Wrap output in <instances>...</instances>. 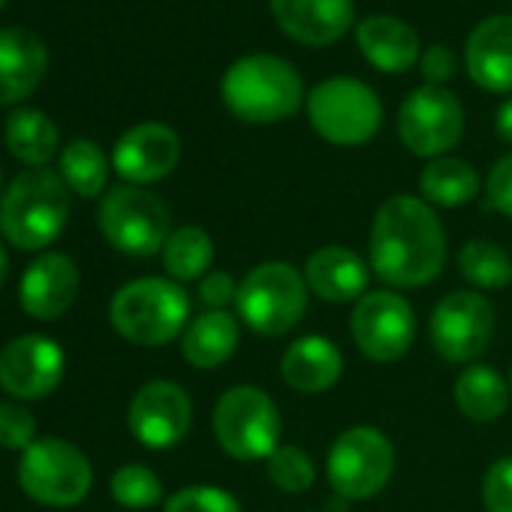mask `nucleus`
<instances>
[{"label":"nucleus","instance_id":"f257e3e1","mask_svg":"<svg viewBox=\"0 0 512 512\" xmlns=\"http://www.w3.org/2000/svg\"><path fill=\"white\" fill-rule=\"evenodd\" d=\"M368 266L395 290L431 284L446 266V229L434 205L410 193L389 196L371 220Z\"/></svg>","mask_w":512,"mask_h":512},{"label":"nucleus","instance_id":"f03ea898","mask_svg":"<svg viewBox=\"0 0 512 512\" xmlns=\"http://www.w3.org/2000/svg\"><path fill=\"white\" fill-rule=\"evenodd\" d=\"M220 97L229 115L244 124L287 121L308 100L299 70L278 55H247L229 64L220 79Z\"/></svg>","mask_w":512,"mask_h":512},{"label":"nucleus","instance_id":"7ed1b4c3","mask_svg":"<svg viewBox=\"0 0 512 512\" xmlns=\"http://www.w3.org/2000/svg\"><path fill=\"white\" fill-rule=\"evenodd\" d=\"M70 214L67 184L58 172L28 169L16 175L0 199V232L19 250H40L52 244Z\"/></svg>","mask_w":512,"mask_h":512},{"label":"nucleus","instance_id":"20e7f679","mask_svg":"<svg viewBox=\"0 0 512 512\" xmlns=\"http://www.w3.org/2000/svg\"><path fill=\"white\" fill-rule=\"evenodd\" d=\"M109 320L136 347H166L190 323V296L172 278H139L115 293Z\"/></svg>","mask_w":512,"mask_h":512},{"label":"nucleus","instance_id":"39448f33","mask_svg":"<svg viewBox=\"0 0 512 512\" xmlns=\"http://www.w3.org/2000/svg\"><path fill=\"white\" fill-rule=\"evenodd\" d=\"M308 281L305 272L284 260H269L247 272L238 284L235 311L244 326L256 335L281 338L293 332L308 314Z\"/></svg>","mask_w":512,"mask_h":512},{"label":"nucleus","instance_id":"423d86ee","mask_svg":"<svg viewBox=\"0 0 512 512\" xmlns=\"http://www.w3.org/2000/svg\"><path fill=\"white\" fill-rule=\"evenodd\" d=\"M281 428L275 398L253 383L229 386L211 413L214 440L235 461H266L281 446Z\"/></svg>","mask_w":512,"mask_h":512},{"label":"nucleus","instance_id":"0eeeda50","mask_svg":"<svg viewBox=\"0 0 512 512\" xmlns=\"http://www.w3.org/2000/svg\"><path fill=\"white\" fill-rule=\"evenodd\" d=\"M308 121L326 142L338 148H356L371 142L383 124V103L371 85L353 76H332L320 82L308 100Z\"/></svg>","mask_w":512,"mask_h":512},{"label":"nucleus","instance_id":"6e6552de","mask_svg":"<svg viewBox=\"0 0 512 512\" xmlns=\"http://www.w3.org/2000/svg\"><path fill=\"white\" fill-rule=\"evenodd\" d=\"M106 241L127 256H154L172 235V217L160 196L145 187H112L97 211Z\"/></svg>","mask_w":512,"mask_h":512},{"label":"nucleus","instance_id":"1a4fd4ad","mask_svg":"<svg viewBox=\"0 0 512 512\" xmlns=\"http://www.w3.org/2000/svg\"><path fill=\"white\" fill-rule=\"evenodd\" d=\"M395 473V446L374 425H353L341 431L326 458L329 485L347 500H368L380 494Z\"/></svg>","mask_w":512,"mask_h":512},{"label":"nucleus","instance_id":"9d476101","mask_svg":"<svg viewBox=\"0 0 512 512\" xmlns=\"http://www.w3.org/2000/svg\"><path fill=\"white\" fill-rule=\"evenodd\" d=\"M19 482L28 497L46 506H76L88 497L94 473L88 455L61 440V437H40L34 446L22 452L19 461Z\"/></svg>","mask_w":512,"mask_h":512},{"label":"nucleus","instance_id":"9b49d317","mask_svg":"<svg viewBox=\"0 0 512 512\" xmlns=\"http://www.w3.org/2000/svg\"><path fill=\"white\" fill-rule=\"evenodd\" d=\"M431 347L449 365L476 362L494 335V305L479 290L446 293L431 311Z\"/></svg>","mask_w":512,"mask_h":512},{"label":"nucleus","instance_id":"f8f14e48","mask_svg":"<svg viewBox=\"0 0 512 512\" xmlns=\"http://www.w3.org/2000/svg\"><path fill=\"white\" fill-rule=\"evenodd\" d=\"M398 136L416 157H446L464 136L461 100L452 91L434 85L410 91L398 109Z\"/></svg>","mask_w":512,"mask_h":512},{"label":"nucleus","instance_id":"ddd939ff","mask_svg":"<svg viewBox=\"0 0 512 512\" xmlns=\"http://www.w3.org/2000/svg\"><path fill=\"white\" fill-rule=\"evenodd\" d=\"M350 335L362 356L371 362L389 365L407 356L416 338L413 305L401 293L377 290L365 293L350 317Z\"/></svg>","mask_w":512,"mask_h":512},{"label":"nucleus","instance_id":"4468645a","mask_svg":"<svg viewBox=\"0 0 512 512\" xmlns=\"http://www.w3.org/2000/svg\"><path fill=\"white\" fill-rule=\"evenodd\" d=\"M130 434L148 449H172L178 446L193 425V401L172 380L145 383L127 410Z\"/></svg>","mask_w":512,"mask_h":512},{"label":"nucleus","instance_id":"2eb2a0df","mask_svg":"<svg viewBox=\"0 0 512 512\" xmlns=\"http://www.w3.org/2000/svg\"><path fill=\"white\" fill-rule=\"evenodd\" d=\"M67 356L46 335H22L0 353V386L13 398L37 401L58 389L64 380Z\"/></svg>","mask_w":512,"mask_h":512},{"label":"nucleus","instance_id":"dca6fc26","mask_svg":"<svg viewBox=\"0 0 512 512\" xmlns=\"http://www.w3.org/2000/svg\"><path fill=\"white\" fill-rule=\"evenodd\" d=\"M181 160V139L160 121L130 127L112 151V166L127 184H154L175 172Z\"/></svg>","mask_w":512,"mask_h":512},{"label":"nucleus","instance_id":"f3484780","mask_svg":"<svg viewBox=\"0 0 512 512\" xmlns=\"http://www.w3.org/2000/svg\"><path fill=\"white\" fill-rule=\"evenodd\" d=\"M287 37L302 46H332L356 22L353 0H269Z\"/></svg>","mask_w":512,"mask_h":512},{"label":"nucleus","instance_id":"a211bd4d","mask_svg":"<svg viewBox=\"0 0 512 512\" xmlns=\"http://www.w3.org/2000/svg\"><path fill=\"white\" fill-rule=\"evenodd\" d=\"M22 308L34 320L64 317L79 296V269L67 253H43L34 260L19 287Z\"/></svg>","mask_w":512,"mask_h":512},{"label":"nucleus","instance_id":"6ab92c4d","mask_svg":"<svg viewBox=\"0 0 512 512\" xmlns=\"http://www.w3.org/2000/svg\"><path fill=\"white\" fill-rule=\"evenodd\" d=\"M473 85L488 94H512V16H488L473 28L464 49Z\"/></svg>","mask_w":512,"mask_h":512},{"label":"nucleus","instance_id":"aec40b11","mask_svg":"<svg viewBox=\"0 0 512 512\" xmlns=\"http://www.w3.org/2000/svg\"><path fill=\"white\" fill-rule=\"evenodd\" d=\"M371 266L362 260V256L344 244H326L320 250H314L305 263V281L308 290L329 302V305H347V302H359L368 293V281H371Z\"/></svg>","mask_w":512,"mask_h":512},{"label":"nucleus","instance_id":"412c9836","mask_svg":"<svg viewBox=\"0 0 512 512\" xmlns=\"http://www.w3.org/2000/svg\"><path fill=\"white\" fill-rule=\"evenodd\" d=\"M49 67L43 40L28 28H0V106L31 97Z\"/></svg>","mask_w":512,"mask_h":512},{"label":"nucleus","instance_id":"4be33fe9","mask_svg":"<svg viewBox=\"0 0 512 512\" xmlns=\"http://www.w3.org/2000/svg\"><path fill=\"white\" fill-rule=\"evenodd\" d=\"M344 374V353L326 335H305L281 356V377L302 395L329 392Z\"/></svg>","mask_w":512,"mask_h":512},{"label":"nucleus","instance_id":"5701e85b","mask_svg":"<svg viewBox=\"0 0 512 512\" xmlns=\"http://www.w3.org/2000/svg\"><path fill=\"white\" fill-rule=\"evenodd\" d=\"M356 46L380 73H407L419 64V34L398 16H368L356 25Z\"/></svg>","mask_w":512,"mask_h":512},{"label":"nucleus","instance_id":"b1692460","mask_svg":"<svg viewBox=\"0 0 512 512\" xmlns=\"http://www.w3.org/2000/svg\"><path fill=\"white\" fill-rule=\"evenodd\" d=\"M238 335V320L229 311H205L187 323L181 335V356L199 371H214L232 359Z\"/></svg>","mask_w":512,"mask_h":512},{"label":"nucleus","instance_id":"393cba45","mask_svg":"<svg viewBox=\"0 0 512 512\" xmlns=\"http://www.w3.org/2000/svg\"><path fill=\"white\" fill-rule=\"evenodd\" d=\"M482 190L479 172L461 157H437L428 160L419 175V193L434 208H461L473 202Z\"/></svg>","mask_w":512,"mask_h":512},{"label":"nucleus","instance_id":"a878e982","mask_svg":"<svg viewBox=\"0 0 512 512\" xmlns=\"http://www.w3.org/2000/svg\"><path fill=\"white\" fill-rule=\"evenodd\" d=\"M455 407L470 422H494L509 407V380L488 365H467L452 389Z\"/></svg>","mask_w":512,"mask_h":512},{"label":"nucleus","instance_id":"bb28decb","mask_svg":"<svg viewBox=\"0 0 512 512\" xmlns=\"http://www.w3.org/2000/svg\"><path fill=\"white\" fill-rule=\"evenodd\" d=\"M58 127L40 109H16L7 118V148L16 160L43 169L58 151Z\"/></svg>","mask_w":512,"mask_h":512},{"label":"nucleus","instance_id":"cd10ccee","mask_svg":"<svg viewBox=\"0 0 512 512\" xmlns=\"http://www.w3.org/2000/svg\"><path fill=\"white\" fill-rule=\"evenodd\" d=\"M163 269L175 284L202 281L214 263V241L202 226H178L163 244Z\"/></svg>","mask_w":512,"mask_h":512},{"label":"nucleus","instance_id":"c85d7f7f","mask_svg":"<svg viewBox=\"0 0 512 512\" xmlns=\"http://www.w3.org/2000/svg\"><path fill=\"white\" fill-rule=\"evenodd\" d=\"M458 272L473 290H503L512 284V260L488 238H470L458 250Z\"/></svg>","mask_w":512,"mask_h":512},{"label":"nucleus","instance_id":"c756f323","mask_svg":"<svg viewBox=\"0 0 512 512\" xmlns=\"http://www.w3.org/2000/svg\"><path fill=\"white\" fill-rule=\"evenodd\" d=\"M61 178L64 184L85 199H94L106 190L109 181V157L91 139H73L61 154Z\"/></svg>","mask_w":512,"mask_h":512},{"label":"nucleus","instance_id":"7c9ffc66","mask_svg":"<svg viewBox=\"0 0 512 512\" xmlns=\"http://www.w3.org/2000/svg\"><path fill=\"white\" fill-rule=\"evenodd\" d=\"M266 467H269L272 485L284 494H305V491H311V485L317 479L314 458L302 446H293V443H281L266 458Z\"/></svg>","mask_w":512,"mask_h":512},{"label":"nucleus","instance_id":"2f4dec72","mask_svg":"<svg viewBox=\"0 0 512 512\" xmlns=\"http://www.w3.org/2000/svg\"><path fill=\"white\" fill-rule=\"evenodd\" d=\"M109 491L115 497V503H121L124 509H151L163 500V482L160 476L145 467V464H124L115 470Z\"/></svg>","mask_w":512,"mask_h":512},{"label":"nucleus","instance_id":"473e14b6","mask_svg":"<svg viewBox=\"0 0 512 512\" xmlns=\"http://www.w3.org/2000/svg\"><path fill=\"white\" fill-rule=\"evenodd\" d=\"M163 512H241L235 494L217 485H190L166 500Z\"/></svg>","mask_w":512,"mask_h":512},{"label":"nucleus","instance_id":"72a5a7b5","mask_svg":"<svg viewBox=\"0 0 512 512\" xmlns=\"http://www.w3.org/2000/svg\"><path fill=\"white\" fill-rule=\"evenodd\" d=\"M37 443V419L22 404H0V446L4 449H28Z\"/></svg>","mask_w":512,"mask_h":512},{"label":"nucleus","instance_id":"f704fd0d","mask_svg":"<svg viewBox=\"0 0 512 512\" xmlns=\"http://www.w3.org/2000/svg\"><path fill=\"white\" fill-rule=\"evenodd\" d=\"M485 512H512V455L497 458L482 476Z\"/></svg>","mask_w":512,"mask_h":512},{"label":"nucleus","instance_id":"c9c22d12","mask_svg":"<svg viewBox=\"0 0 512 512\" xmlns=\"http://www.w3.org/2000/svg\"><path fill=\"white\" fill-rule=\"evenodd\" d=\"M485 202L503 217H512V151L503 154L485 178Z\"/></svg>","mask_w":512,"mask_h":512},{"label":"nucleus","instance_id":"e433bc0d","mask_svg":"<svg viewBox=\"0 0 512 512\" xmlns=\"http://www.w3.org/2000/svg\"><path fill=\"white\" fill-rule=\"evenodd\" d=\"M238 299V284L229 272H208L199 281V302L208 311H226Z\"/></svg>","mask_w":512,"mask_h":512},{"label":"nucleus","instance_id":"4c0bfd02","mask_svg":"<svg viewBox=\"0 0 512 512\" xmlns=\"http://www.w3.org/2000/svg\"><path fill=\"white\" fill-rule=\"evenodd\" d=\"M455 55L446 46H428L419 58V73L425 79V85L443 88L452 76H455Z\"/></svg>","mask_w":512,"mask_h":512},{"label":"nucleus","instance_id":"58836bf2","mask_svg":"<svg viewBox=\"0 0 512 512\" xmlns=\"http://www.w3.org/2000/svg\"><path fill=\"white\" fill-rule=\"evenodd\" d=\"M494 127H497V136H500L503 142H509V145H512V97L497 109V121H494Z\"/></svg>","mask_w":512,"mask_h":512},{"label":"nucleus","instance_id":"ea45409f","mask_svg":"<svg viewBox=\"0 0 512 512\" xmlns=\"http://www.w3.org/2000/svg\"><path fill=\"white\" fill-rule=\"evenodd\" d=\"M7 275H10V256H7L4 244H0V287H4Z\"/></svg>","mask_w":512,"mask_h":512},{"label":"nucleus","instance_id":"a19ab883","mask_svg":"<svg viewBox=\"0 0 512 512\" xmlns=\"http://www.w3.org/2000/svg\"><path fill=\"white\" fill-rule=\"evenodd\" d=\"M509 395H512V371H509Z\"/></svg>","mask_w":512,"mask_h":512},{"label":"nucleus","instance_id":"79ce46f5","mask_svg":"<svg viewBox=\"0 0 512 512\" xmlns=\"http://www.w3.org/2000/svg\"><path fill=\"white\" fill-rule=\"evenodd\" d=\"M4 4H7V0H0V10H4Z\"/></svg>","mask_w":512,"mask_h":512}]
</instances>
